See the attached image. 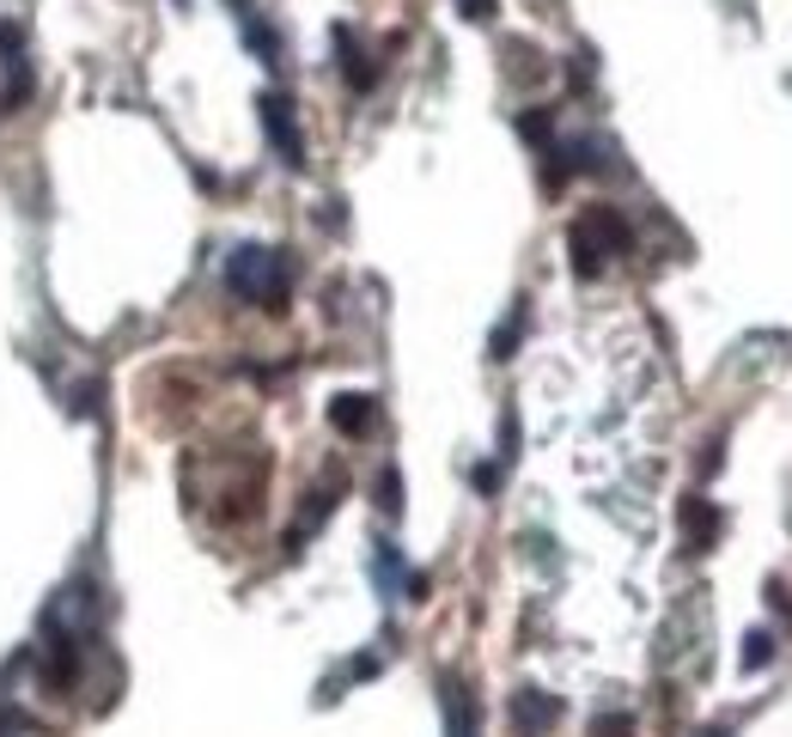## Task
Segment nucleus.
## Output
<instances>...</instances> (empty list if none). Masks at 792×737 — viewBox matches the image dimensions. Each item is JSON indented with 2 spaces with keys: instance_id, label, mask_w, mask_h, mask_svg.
<instances>
[{
  "instance_id": "f257e3e1",
  "label": "nucleus",
  "mask_w": 792,
  "mask_h": 737,
  "mask_svg": "<svg viewBox=\"0 0 792 737\" xmlns=\"http://www.w3.org/2000/svg\"><path fill=\"white\" fill-rule=\"evenodd\" d=\"M287 281H293V262L281 250H263V244H244L226 262V286L263 312H287Z\"/></svg>"
},
{
  "instance_id": "f03ea898",
  "label": "nucleus",
  "mask_w": 792,
  "mask_h": 737,
  "mask_svg": "<svg viewBox=\"0 0 792 737\" xmlns=\"http://www.w3.org/2000/svg\"><path fill=\"white\" fill-rule=\"evenodd\" d=\"M567 250H573V269L580 274H597L604 269V256H622L628 250V226L616 208H592L573 220V232H567Z\"/></svg>"
},
{
  "instance_id": "7ed1b4c3",
  "label": "nucleus",
  "mask_w": 792,
  "mask_h": 737,
  "mask_svg": "<svg viewBox=\"0 0 792 737\" xmlns=\"http://www.w3.org/2000/svg\"><path fill=\"white\" fill-rule=\"evenodd\" d=\"M555 720H561V701L555 695H543V689H519V695H512V725H519V737H543Z\"/></svg>"
},
{
  "instance_id": "20e7f679",
  "label": "nucleus",
  "mask_w": 792,
  "mask_h": 737,
  "mask_svg": "<svg viewBox=\"0 0 792 737\" xmlns=\"http://www.w3.org/2000/svg\"><path fill=\"white\" fill-rule=\"evenodd\" d=\"M263 122H269L275 147L287 153V165H305V147H299V128H293V104L269 92V98H263Z\"/></svg>"
},
{
  "instance_id": "39448f33",
  "label": "nucleus",
  "mask_w": 792,
  "mask_h": 737,
  "mask_svg": "<svg viewBox=\"0 0 792 737\" xmlns=\"http://www.w3.org/2000/svg\"><path fill=\"white\" fill-rule=\"evenodd\" d=\"M329 421H336V433H348V440H366L372 397H336V402H329Z\"/></svg>"
},
{
  "instance_id": "423d86ee",
  "label": "nucleus",
  "mask_w": 792,
  "mask_h": 737,
  "mask_svg": "<svg viewBox=\"0 0 792 737\" xmlns=\"http://www.w3.org/2000/svg\"><path fill=\"white\" fill-rule=\"evenodd\" d=\"M445 732H452V737H476V707H469V689L457 677H445Z\"/></svg>"
},
{
  "instance_id": "0eeeda50",
  "label": "nucleus",
  "mask_w": 792,
  "mask_h": 737,
  "mask_svg": "<svg viewBox=\"0 0 792 737\" xmlns=\"http://www.w3.org/2000/svg\"><path fill=\"white\" fill-rule=\"evenodd\" d=\"M336 37H341V56H348V85H354V92H366V85L378 80V68H372V56H360L348 31H336Z\"/></svg>"
},
{
  "instance_id": "6e6552de",
  "label": "nucleus",
  "mask_w": 792,
  "mask_h": 737,
  "mask_svg": "<svg viewBox=\"0 0 792 737\" xmlns=\"http://www.w3.org/2000/svg\"><path fill=\"white\" fill-rule=\"evenodd\" d=\"M683 518H689V537H695V542L713 537V512L701 506V500H689V506H683Z\"/></svg>"
},
{
  "instance_id": "1a4fd4ad",
  "label": "nucleus",
  "mask_w": 792,
  "mask_h": 737,
  "mask_svg": "<svg viewBox=\"0 0 792 737\" xmlns=\"http://www.w3.org/2000/svg\"><path fill=\"white\" fill-rule=\"evenodd\" d=\"M457 7H464V19H476V25L481 19H494V0H457Z\"/></svg>"
},
{
  "instance_id": "9d476101",
  "label": "nucleus",
  "mask_w": 792,
  "mask_h": 737,
  "mask_svg": "<svg viewBox=\"0 0 792 737\" xmlns=\"http://www.w3.org/2000/svg\"><path fill=\"white\" fill-rule=\"evenodd\" d=\"M628 732H634L628 720H597V725H592V737H628Z\"/></svg>"
}]
</instances>
